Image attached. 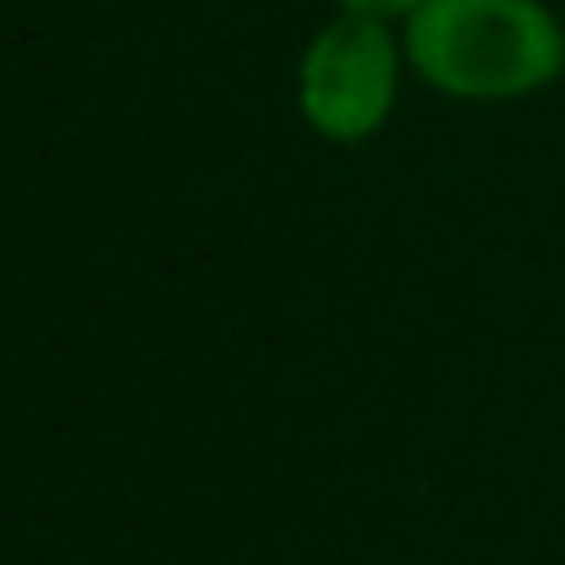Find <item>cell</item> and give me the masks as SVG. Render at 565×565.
I'll use <instances>...</instances> for the list:
<instances>
[{
    "label": "cell",
    "mask_w": 565,
    "mask_h": 565,
    "mask_svg": "<svg viewBox=\"0 0 565 565\" xmlns=\"http://www.w3.org/2000/svg\"><path fill=\"white\" fill-rule=\"evenodd\" d=\"M406 61L456 99H522L565 72V28L544 0H423Z\"/></svg>",
    "instance_id": "6da1fadb"
},
{
    "label": "cell",
    "mask_w": 565,
    "mask_h": 565,
    "mask_svg": "<svg viewBox=\"0 0 565 565\" xmlns=\"http://www.w3.org/2000/svg\"><path fill=\"white\" fill-rule=\"evenodd\" d=\"M395 88H401V39L390 33V17L341 11L302 50L297 105L308 127L330 143L374 138L395 110Z\"/></svg>",
    "instance_id": "7a4b0ae2"
},
{
    "label": "cell",
    "mask_w": 565,
    "mask_h": 565,
    "mask_svg": "<svg viewBox=\"0 0 565 565\" xmlns=\"http://www.w3.org/2000/svg\"><path fill=\"white\" fill-rule=\"evenodd\" d=\"M341 11H374V17H412L423 0H335Z\"/></svg>",
    "instance_id": "3957f363"
}]
</instances>
